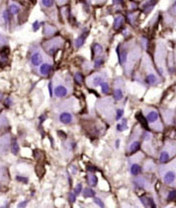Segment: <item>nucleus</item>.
Returning a JSON list of instances; mask_svg holds the SVG:
<instances>
[{
    "label": "nucleus",
    "instance_id": "f257e3e1",
    "mask_svg": "<svg viewBox=\"0 0 176 208\" xmlns=\"http://www.w3.org/2000/svg\"><path fill=\"white\" fill-rule=\"evenodd\" d=\"M119 61L126 70L132 69L140 55V49L138 47H131V43L120 44L117 48Z\"/></svg>",
    "mask_w": 176,
    "mask_h": 208
},
{
    "label": "nucleus",
    "instance_id": "f03ea898",
    "mask_svg": "<svg viewBox=\"0 0 176 208\" xmlns=\"http://www.w3.org/2000/svg\"><path fill=\"white\" fill-rule=\"evenodd\" d=\"M64 40L62 37H56L47 40L43 43V49L49 55H54L58 50L62 47Z\"/></svg>",
    "mask_w": 176,
    "mask_h": 208
},
{
    "label": "nucleus",
    "instance_id": "7ed1b4c3",
    "mask_svg": "<svg viewBox=\"0 0 176 208\" xmlns=\"http://www.w3.org/2000/svg\"><path fill=\"white\" fill-rule=\"evenodd\" d=\"M30 60H31V64L33 65V66L38 67V66H40V65L43 63L44 56H43V54L39 52V50H36V52H34L32 53Z\"/></svg>",
    "mask_w": 176,
    "mask_h": 208
},
{
    "label": "nucleus",
    "instance_id": "20e7f679",
    "mask_svg": "<svg viewBox=\"0 0 176 208\" xmlns=\"http://www.w3.org/2000/svg\"><path fill=\"white\" fill-rule=\"evenodd\" d=\"M88 82H91V85L93 87H97V86H100L102 82H104V77L102 74L96 73L92 76H90L88 79Z\"/></svg>",
    "mask_w": 176,
    "mask_h": 208
},
{
    "label": "nucleus",
    "instance_id": "39448f33",
    "mask_svg": "<svg viewBox=\"0 0 176 208\" xmlns=\"http://www.w3.org/2000/svg\"><path fill=\"white\" fill-rule=\"evenodd\" d=\"M59 121L63 124H70L73 121V115L68 111H63L59 114Z\"/></svg>",
    "mask_w": 176,
    "mask_h": 208
},
{
    "label": "nucleus",
    "instance_id": "423d86ee",
    "mask_svg": "<svg viewBox=\"0 0 176 208\" xmlns=\"http://www.w3.org/2000/svg\"><path fill=\"white\" fill-rule=\"evenodd\" d=\"M68 94V91L64 85H58L56 88H54V95L58 98H63Z\"/></svg>",
    "mask_w": 176,
    "mask_h": 208
},
{
    "label": "nucleus",
    "instance_id": "0eeeda50",
    "mask_svg": "<svg viewBox=\"0 0 176 208\" xmlns=\"http://www.w3.org/2000/svg\"><path fill=\"white\" fill-rule=\"evenodd\" d=\"M88 34H89L88 30H85V31H84L81 35H80L76 40H75L74 44H75V47H76L77 48H81L82 45L85 44V40H86V39H87V35H88Z\"/></svg>",
    "mask_w": 176,
    "mask_h": 208
},
{
    "label": "nucleus",
    "instance_id": "6e6552de",
    "mask_svg": "<svg viewBox=\"0 0 176 208\" xmlns=\"http://www.w3.org/2000/svg\"><path fill=\"white\" fill-rule=\"evenodd\" d=\"M52 71V64L49 62H43L40 65V73L43 76H48Z\"/></svg>",
    "mask_w": 176,
    "mask_h": 208
},
{
    "label": "nucleus",
    "instance_id": "1a4fd4ad",
    "mask_svg": "<svg viewBox=\"0 0 176 208\" xmlns=\"http://www.w3.org/2000/svg\"><path fill=\"white\" fill-rule=\"evenodd\" d=\"M175 180H176V175H175L174 172H172V171L166 172V173H165L164 176H163V181H164L165 184H167V185L173 184Z\"/></svg>",
    "mask_w": 176,
    "mask_h": 208
},
{
    "label": "nucleus",
    "instance_id": "9d476101",
    "mask_svg": "<svg viewBox=\"0 0 176 208\" xmlns=\"http://www.w3.org/2000/svg\"><path fill=\"white\" fill-rule=\"evenodd\" d=\"M56 32H57V28L49 24L45 25V27L43 29V34L46 35V37H52Z\"/></svg>",
    "mask_w": 176,
    "mask_h": 208
},
{
    "label": "nucleus",
    "instance_id": "9b49d317",
    "mask_svg": "<svg viewBox=\"0 0 176 208\" xmlns=\"http://www.w3.org/2000/svg\"><path fill=\"white\" fill-rule=\"evenodd\" d=\"M91 50H92L93 57H95V56L99 57V56H101V54L103 53V48L101 47V44H96V43L93 44Z\"/></svg>",
    "mask_w": 176,
    "mask_h": 208
},
{
    "label": "nucleus",
    "instance_id": "f8f14e48",
    "mask_svg": "<svg viewBox=\"0 0 176 208\" xmlns=\"http://www.w3.org/2000/svg\"><path fill=\"white\" fill-rule=\"evenodd\" d=\"M124 22H125V19L122 15H118V16H116L114 19V26H113L114 29L115 30H120L123 27Z\"/></svg>",
    "mask_w": 176,
    "mask_h": 208
},
{
    "label": "nucleus",
    "instance_id": "ddd939ff",
    "mask_svg": "<svg viewBox=\"0 0 176 208\" xmlns=\"http://www.w3.org/2000/svg\"><path fill=\"white\" fill-rule=\"evenodd\" d=\"M8 11L11 14V16H15V15H18L20 13L21 8H20V6L16 3H10L8 7Z\"/></svg>",
    "mask_w": 176,
    "mask_h": 208
},
{
    "label": "nucleus",
    "instance_id": "4468645a",
    "mask_svg": "<svg viewBox=\"0 0 176 208\" xmlns=\"http://www.w3.org/2000/svg\"><path fill=\"white\" fill-rule=\"evenodd\" d=\"M157 76L155 75L154 73H148L145 77V82H147L148 85H155L157 83Z\"/></svg>",
    "mask_w": 176,
    "mask_h": 208
},
{
    "label": "nucleus",
    "instance_id": "2eb2a0df",
    "mask_svg": "<svg viewBox=\"0 0 176 208\" xmlns=\"http://www.w3.org/2000/svg\"><path fill=\"white\" fill-rule=\"evenodd\" d=\"M145 119H147V120L148 121V123H154L155 121L158 119V114L155 110H152V111H149V113L148 114L147 118H145Z\"/></svg>",
    "mask_w": 176,
    "mask_h": 208
},
{
    "label": "nucleus",
    "instance_id": "dca6fc26",
    "mask_svg": "<svg viewBox=\"0 0 176 208\" xmlns=\"http://www.w3.org/2000/svg\"><path fill=\"white\" fill-rule=\"evenodd\" d=\"M170 159V155L168 153V151H162L161 153H160V156H159V161L161 162L162 164L164 163H167Z\"/></svg>",
    "mask_w": 176,
    "mask_h": 208
},
{
    "label": "nucleus",
    "instance_id": "f3484780",
    "mask_svg": "<svg viewBox=\"0 0 176 208\" xmlns=\"http://www.w3.org/2000/svg\"><path fill=\"white\" fill-rule=\"evenodd\" d=\"M122 99H123V91L120 87H116L114 90V100L121 101Z\"/></svg>",
    "mask_w": 176,
    "mask_h": 208
},
{
    "label": "nucleus",
    "instance_id": "a211bd4d",
    "mask_svg": "<svg viewBox=\"0 0 176 208\" xmlns=\"http://www.w3.org/2000/svg\"><path fill=\"white\" fill-rule=\"evenodd\" d=\"M140 142L139 141H134L132 144H131V146L129 147V152H130V154H134V153H135L139 149H140Z\"/></svg>",
    "mask_w": 176,
    "mask_h": 208
},
{
    "label": "nucleus",
    "instance_id": "6ab92c4d",
    "mask_svg": "<svg viewBox=\"0 0 176 208\" xmlns=\"http://www.w3.org/2000/svg\"><path fill=\"white\" fill-rule=\"evenodd\" d=\"M140 171H142V169H140V166L138 165V164H133L132 167H131V174L134 175V176H137L140 173Z\"/></svg>",
    "mask_w": 176,
    "mask_h": 208
},
{
    "label": "nucleus",
    "instance_id": "aec40b11",
    "mask_svg": "<svg viewBox=\"0 0 176 208\" xmlns=\"http://www.w3.org/2000/svg\"><path fill=\"white\" fill-rule=\"evenodd\" d=\"M87 180H88V184L91 185V186H95L97 185V182H98V179H97V177L96 176H94V175H88V177H87Z\"/></svg>",
    "mask_w": 176,
    "mask_h": 208
},
{
    "label": "nucleus",
    "instance_id": "412c9836",
    "mask_svg": "<svg viewBox=\"0 0 176 208\" xmlns=\"http://www.w3.org/2000/svg\"><path fill=\"white\" fill-rule=\"evenodd\" d=\"M41 3L43 5V7L45 8H52L54 4V0H41Z\"/></svg>",
    "mask_w": 176,
    "mask_h": 208
},
{
    "label": "nucleus",
    "instance_id": "4be33fe9",
    "mask_svg": "<svg viewBox=\"0 0 176 208\" xmlns=\"http://www.w3.org/2000/svg\"><path fill=\"white\" fill-rule=\"evenodd\" d=\"M95 192L92 189H83V196L84 197H93Z\"/></svg>",
    "mask_w": 176,
    "mask_h": 208
},
{
    "label": "nucleus",
    "instance_id": "5701e85b",
    "mask_svg": "<svg viewBox=\"0 0 176 208\" xmlns=\"http://www.w3.org/2000/svg\"><path fill=\"white\" fill-rule=\"evenodd\" d=\"M100 87H101L102 93H104V94H108L109 93L110 87H109V84L107 82H102L101 84H100Z\"/></svg>",
    "mask_w": 176,
    "mask_h": 208
},
{
    "label": "nucleus",
    "instance_id": "b1692460",
    "mask_svg": "<svg viewBox=\"0 0 176 208\" xmlns=\"http://www.w3.org/2000/svg\"><path fill=\"white\" fill-rule=\"evenodd\" d=\"M117 129L119 131H124V130L127 129V119H124L123 121H122V123H120V124L117 125Z\"/></svg>",
    "mask_w": 176,
    "mask_h": 208
},
{
    "label": "nucleus",
    "instance_id": "393cba45",
    "mask_svg": "<svg viewBox=\"0 0 176 208\" xmlns=\"http://www.w3.org/2000/svg\"><path fill=\"white\" fill-rule=\"evenodd\" d=\"M103 64H104V59H103L101 56H99L96 60H95V62H94V67H95V68H99V67H101Z\"/></svg>",
    "mask_w": 176,
    "mask_h": 208
},
{
    "label": "nucleus",
    "instance_id": "a878e982",
    "mask_svg": "<svg viewBox=\"0 0 176 208\" xmlns=\"http://www.w3.org/2000/svg\"><path fill=\"white\" fill-rule=\"evenodd\" d=\"M11 150H12V153L14 155L18 154V152H19V145L17 143V141H13L12 142V149Z\"/></svg>",
    "mask_w": 176,
    "mask_h": 208
},
{
    "label": "nucleus",
    "instance_id": "bb28decb",
    "mask_svg": "<svg viewBox=\"0 0 176 208\" xmlns=\"http://www.w3.org/2000/svg\"><path fill=\"white\" fill-rule=\"evenodd\" d=\"M74 79H75V81H76V82H77L78 84H81V83L83 82V76H82L81 73H79V72L75 73V75H74Z\"/></svg>",
    "mask_w": 176,
    "mask_h": 208
},
{
    "label": "nucleus",
    "instance_id": "cd10ccee",
    "mask_svg": "<svg viewBox=\"0 0 176 208\" xmlns=\"http://www.w3.org/2000/svg\"><path fill=\"white\" fill-rule=\"evenodd\" d=\"M167 199L169 201H174V200H176V190H172V191L169 192Z\"/></svg>",
    "mask_w": 176,
    "mask_h": 208
},
{
    "label": "nucleus",
    "instance_id": "c85d7f7f",
    "mask_svg": "<svg viewBox=\"0 0 176 208\" xmlns=\"http://www.w3.org/2000/svg\"><path fill=\"white\" fill-rule=\"evenodd\" d=\"M138 119L140 121V123L144 124V127H148V123H147V119H144L142 114H138Z\"/></svg>",
    "mask_w": 176,
    "mask_h": 208
},
{
    "label": "nucleus",
    "instance_id": "c756f323",
    "mask_svg": "<svg viewBox=\"0 0 176 208\" xmlns=\"http://www.w3.org/2000/svg\"><path fill=\"white\" fill-rule=\"evenodd\" d=\"M123 114H124V110H122V109H119V110H117V114H116V119H117V120L121 119H122Z\"/></svg>",
    "mask_w": 176,
    "mask_h": 208
},
{
    "label": "nucleus",
    "instance_id": "7c9ffc66",
    "mask_svg": "<svg viewBox=\"0 0 176 208\" xmlns=\"http://www.w3.org/2000/svg\"><path fill=\"white\" fill-rule=\"evenodd\" d=\"M68 199H69L70 203H73V202H75V200H76V194H75L74 192H73V193H69Z\"/></svg>",
    "mask_w": 176,
    "mask_h": 208
},
{
    "label": "nucleus",
    "instance_id": "2f4dec72",
    "mask_svg": "<svg viewBox=\"0 0 176 208\" xmlns=\"http://www.w3.org/2000/svg\"><path fill=\"white\" fill-rule=\"evenodd\" d=\"M81 190H82V185L81 184H78L77 185H76V187H75V190H74V193L76 194V195H78L80 192H81Z\"/></svg>",
    "mask_w": 176,
    "mask_h": 208
},
{
    "label": "nucleus",
    "instance_id": "473e14b6",
    "mask_svg": "<svg viewBox=\"0 0 176 208\" xmlns=\"http://www.w3.org/2000/svg\"><path fill=\"white\" fill-rule=\"evenodd\" d=\"M32 28H33V31L37 32L38 30L40 29V22H39V21H35V22L33 23V26H32Z\"/></svg>",
    "mask_w": 176,
    "mask_h": 208
},
{
    "label": "nucleus",
    "instance_id": "72a5a7b5",
    "mask_svg": "<svg viewBox=\"0 0 176 208\" xmlns=\"http://www.w3.org/2000/svg\"><path fill=\"white\" fill-rule=\"evenodd\" d=\"M94 202L96 203L98 206H100V207H104V203H103V201L100 199V198H98V197H95L94 198Z\"/></svg>",
    "mask_w": 176,
    "mask_h": 208
},
{
    "label": "nucleus",
    "instance_id": "f704fd0d",
    "mask_svg": "<svg viewBox=\"0 0 176 208\" xmlns=\"http://www.w3.org/2000/svg\"><path fill=\"white\" fill-rule=\"evenodd\" d=\"M16 179H17L18 181H22V182H25V184H27V182H28V179H27V177H19L18 176Z\"/></svg>",
    "mask_w": 176,
    "mask_h": 208
},
{
    "label": "nucleus",
    "instance_id": "c9c22d12",
    "mask_svg": "<svg viewBox=\"0 0 176 208\" xmlns=\"http://www.w3.org/2000/svg\"><path fill=\"white\" fill-rule=\"evenodd\" d=\"M67 0H57V2L58 3V5H63L67 3Z\"/></svg>",
    "mask_w": 176,
    "mask_h": 208
},
{
    "label": "nucleus",
    "instance_id": "e433bc0d",
    "mask_svg": "<svg viewBox=\"0 0 176 208\" xmlns=\"http://www.w3.org/2000/svg\"><path fill=\"white\" fill-rule=\"evenodd\" d=\"M113 2H114V4H116V5H119V4H122L123 0H113Z\"/></svg>",
    "mask_w": 176,
    "mask_h": 208
},
{
    "label": "nucleus",
    "instance_id": "4c0bfd02",
    "mask_svg": "<svg viewBox=\"0 0 176 208\" xmlns=\"http://www.w3.org/2000/svg\"><path fill=\"white\" fill-rule=\"evenodd\" d=\"M52 82L49 84V94H51V96H53V88H52Z\"/></svg>",
    "mask_w": 176,
    "mask_h": 208
},
{
    "label": "nucleus",
    "instance_id": "58836bf2",
    "mask_svg": "<svg viewBox=\"0 0 176 208\" xmlns=\"http://www.w3.org/2000/svg\"><path fill=\"white\" fill-rule=\"evenodd\" d=\"M94 1L96 3H98V4H102V3H104L105 1H106V0H94Z\"/></svg>",
    "mask_w": 176,
    "mask_h": 208
},
{
    "label": "nucleus",
    "instance_id": "ea45409f",
    "mask_svg": "<svg viewBox=\"0 0 176 208\" xmlns=\"http://www.w3.org/2000/svg\"><path fill=\"white\" fill-rule=\"evenodd\" d=\"M26 203H27L26 201H25V202H21V203H20L18 206H19V207H24V206H26Z\"/></svg>",
    "mask_w": 176,
    "mask_h": 208
},
{
    "label": "nucleus",
    "instance_id": "a19ab883",
    "mask_svg": "<svg viewBox=\"0 0 176 208\" xmlns=\"http://www.w3.org/2000/svg\"><path fill=\"white\" fill-rule=\"evenodd\" d=\"M119 144H120V140L118 139V140L116 141V147H117V148H118V147H119Z\"/></svg>",
    "mask_w": 176,
    "mask_h": 208
},
{
    "label": "nucleus",
    "instance_id": "79ce46f5",
    "mask_svg": "<svg viewBox=\"0 0 176 208\" xmlns=\"http://www.w3.org/2000/svg\"><path fill=\"white\" fill-rule=\"evenodd\" d=\"M174 7H175V9H176V0H175V3H174Z\"/></svg>",
    "mask_w": 176,
    "mask_h": 208
},
{
    "label": "nucleus",
    "instance_id": "37998d69",
    "mask_svg": "<svg viewBox=\"0 0 176 208\" xmlns=\"http://www.w3.org/2000/svg\"><path fill=\"white\" fill-rule=\"evenodd\" d=\"M0 39H1V34H0Z\"/></svg>",
    "mask_w": 176,
    "mask_h": 208
}]
</instances>
